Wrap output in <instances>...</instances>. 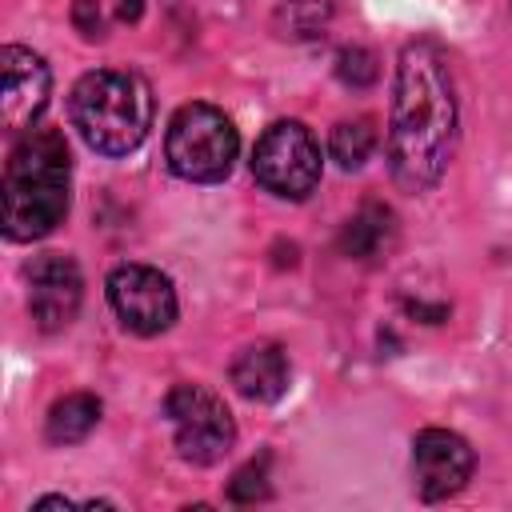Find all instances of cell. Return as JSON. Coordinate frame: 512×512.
I'll return each instance as SVG.
<instances>
[{
  "mask_svg": "<svg viewBox=\"0 0 512 512\" xmlns=\"http://www.w3.org/2000/svg\"><path fill=\"white\" fill-rule=\"evenodd\" d=\"M456 148V84L436 40H412L396 64L388 120V172L404 192L440 184Z\"/></svg>",
  "mask_w": 512,
  "mask_h": 512,
  "instance_id": "obj_1",
  "label": "cell"
},
{
  "mask_svg": "<svg viewBox=\"0 0 512 512\" xmlns=\"http://www.w3.org/2000/svg\"><path fill=\"white\" fill-rule=\"evenodd\" d=\"M72 156L56 128H32L4 164L0 220L8 240H40L68 212Z\"/></svg>",
  "mask_w": 512,
  "mask_h": 512,
  "instance_id": "obj_2",
  "label": "cell"
},
{
  "mask_svg": "<svg viewBox=\"0 0 512 512\" xmlns=\"http://www.w3.org/2000/svg\"><path fill=\"white\" fill-rule=\"evenodd\" d=\"M72 128L100 156H128L152 128V88L140 72L96 68L76 80L68 96Z\"/></svg>",
  "mask_w": 512,
  "mask_h": 512,
  "instance_id": "obj_3",
  "label": "cell"
},
{
  "mask_svg": "<svg viewBox=\"0 0 512 512\" xmlns=\"http://www.w3.org/2000/svg\"><path fill=\"white\" fill-rule=\"evenodd\" d=\"M240 152V136L232 120L216 104H184L168 120L164 136V160L180 180L192 184H216L232 172Z\"/></svg>",
  "mask_w": 512,
  "mask_h": 512,
  "instance_id": "obj_4",
  "label": "cell"
},
{
  "mask_svg": "<svg viewBox=\"0 0 512 512\" xmlns=\"http://www.w3.org/2000/svg\"><path fill=\"white\" fill-rule=\"evenodd\" d=\"M164 416L176 436V452L188 464H216L236 444V424L224 400L204 384H172L164 396Z\"/></svg>",
  "mask_w": 512,
  "mask_h": 512,
  "instance_id": "obj_5",
  "label": "cell"
},
{
  "mask_svg": "<svg viewBox=\"0 0 512 512\" xmlns=\"http://www.w3.org/2000/svg\"><path fill=\"white\" fill-rule=\"evenodd\" d=\"M252 176L280 200H304L320 184V144L300 120H276L264 128L252 152Z\"/></svg>",
  "mask_w": 512,
  "mask_h": 512,
  "instance_id": "obj_6",
  "label": "cell"
},
{
  "mask_svg": "<svg viewBox=\"0 0 512 512\" xmlns=\"http://www.w3.org/2000/svg\"><path fill=\"white\" fill-rule=\"evenodd\" d=\"M108 304L136 336H160L176 324V288L160 268L120 264L108 276Z\"/></svg>",
  "mask_w": 512,
  "mask_h": 512,
  "instance_id": "obj_7",
  "label": "cell"
},
{
  "mask_svg": "<svg viewBox=\"0 0 512 512\" xmlns=\"http://www.w3.org/2000/svg\"><path fill=\"white\" fill-rule=\"evenodd\" d=\"M28 312L40 332H60L76 320L80 300H84V280L72 256L64 252H44L28 264Z\"/></svg>",
  "mask_w": 512,
  "mask_h": 512,
  "instance_id": "obj_8",
  "label": "cell"
},
{
  "mask_svg": "<svg viewBox=\"0 0 512 512\" xmlns=\"http://www.w3.org/2000/svg\"><path fill=\"white\" fill-rule=\"evenodd\" d=\"M48 92H52V76L48 64L20 44H4L0 48V120L8 132H24L40 120V112L48 108Z\"/></svg>",
  "mask_w": 512,
  "mask_h": 512,
  "instance_id": "obj_9",
  "label": "cell"
},
{
  "mask_svg": "<svg viewBox=\"0 0 512 512\" xmlns=\"http://www.w3.org/2000/svg\"><path fill=\"white\" fill-rule=\"evenodd\" d=\"M472 468H476V456L460 432L424 428L412 440V476H416V492L424 500L456 496L468 484Z\"/></svg>",
  "mask_w": 512,
  "mask_h": 512,
  "instance_id": "obj_10",
  "label": "cell"
},
{
  "mask_svg": "<svg viewBox=\"0 0 512 512\" xmlns=\"http://www.w3.org/2000/svg\"><path fill=\"white\" fill-rule=\"evenodd\" d=\"M232 384L244 400H256V404H272L284 396L288 388V356L280 344H248L236 360H232Z\"/></svg>",
  "mask_w": 512,
  "mask_h": 512,
  "instance_id": "obj_11",
  "label": "cell"
},
{
  "mask_svg": "<svg viewBox=\"0 0 512 512\" xmlns=\"http://www.w3.org/2000/svg\"><path fill=\"white\" fill-rule=\"evenodd\" d=\"M392 240H396V216H392V208L380 204V200H364L348 216V224L340 232V252L352 256V260H376V256H384L392 248Z\"/></svg>",
  "mask_w": 512,
  "mask_h": 512,
  "instance_id": "obj_12",
  "label": "cell"
},
{
  "mask_svg": "<svg viewBox=\"0 0 512 512\" xmlns=\"http://www.w3.org/2000/svg\"><path fill=\"white\" fill-rule=\"evenodd\" d=\"M100 424V400L92 392H68L48 408V440L52 444H80Z\"/></svg>",
  "mask_w": 512,
  "mask_h": 512,
  "instance_id": "obj_13",
  "label": "cell"
},
{
  "mask_svg": "<svg viewBox=\"0 0 512 512\" xmlns=\"http://www.w3.org/2000/svg\"><path fill=\"white\" fill-rule=\"evenodd\" d=\"M372 148H376V124H372L368 116L340 120V124L332 128V136H328V152H332V160H336L344 172L364 168L368 156H372Z\"/></svg>",
  "mask_w": 512,
  "mask_h": 512,
  "instance_id": "obj_14",
  "label": "cell"
},
{
  "mask_svg": "<svg viewBox=\"0 0 512 512\" xmlns=\"http://www.w3.org/2000/svg\"><path fill=\"white\" fill-rule=\"evenodd\" d=\"M280 32L292 40H312L332 20V0H280Z\"/></svg>",
  "mask_w": 512,
  "mask_h": 512,
  "instance_id": "obj_15",
  "label": "cell"
},
{
  "mask_svg": "<svg viewBox=\"0 0 512 512\" xmlns=\"http://www.w3.org/2000/svg\"><path fill=\"white\" fill-rule=\"evenodd\" d=\"M336 76H340L348 88H368V84H376V76H380L376 52L364 48V44L340 48V52H336Z\"/></svg>",
  "mask_w": 512,
  "mask_h": 512,
  "instance_id": "obj_16",
  "label": "cell"
},
{
  "mask_svg": "<svg viewBox=\"0 0 512 512\" xmlns=\"http://www.w3.org/2000/svg\"><path fill=\"white\" fill-rule=\"evenodd\" d=\"M264 496H268V456L244 464L228 484V500H236V504H256Z\"/></svg>",
  "mask_w": 512,
  "mask_h": 512,
  "instance_id": "obj_17",
  "label": "cell"
},
{
  "mask_svg": "<svg viewBox=\"0 0 512 512\" xmlns=\"http://www.w3.org/2000/svg\"><path fill=\"white\" fill-rule=\"evenodd\" d=\"M72 20H76V28H80L88 40H100V36H104V24H100V8H96V0H76Z\"/></svg>",
  "mask_w": 512,
  "mask_h": 512,
  "instance_id": "obj_18",
  "label": "cell"
},
{
  "mask_svg": "<svg viewBox=\"0 0 512 512\" xmlns=\"http://www.w3.org/2000/svg\"><path fill=\"white\" fill-rule=\"evenodd\" d=\"M140 12H144V0H120L116 4V16L120 20H140Z\"/></svg>",
  "mask_w": 512,
  "mask_h": 512,
  "instance_id": "obj_19",
  "label": "cell"
}]
</instances>
